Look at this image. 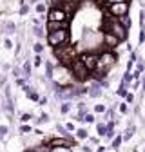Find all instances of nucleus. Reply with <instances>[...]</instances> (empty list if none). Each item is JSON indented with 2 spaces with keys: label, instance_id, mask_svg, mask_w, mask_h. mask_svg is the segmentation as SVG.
Instances as JSON below:
<instances>
[{
  "label": "nucleus",
  "instance_id": "nucleus-1",
  "mask_svg": "<svg viewBox=\"0 0 145 152\" xmlns=\"http://www.w3.org/2000/svg\"><path fill=\"white\" fill-rule=\"evenodd\" d=\"M116 64V56L111 53V51H105L102 54H98V62H96V67H94V72L100 76V80H102V76H105L109 71H111Z\"/></svg>",
  "mask_w": 145,
  "mask_h": 152
},
{
  "label": "nucleus",
  "instance_id": "nucleus-8",
  "mask_svg": "<svg viewBox=\"0 0 145 152\" xmlns=\"http://www.w3.org/2000/svg\"><path fill=\"white\" fill-rule=\"evenodd\" d=\"M103 38V34L100 36V34H96V33H91V31H85V34H83V44H87L89 47H94L100 40Z\"/></svg>",
  "mask_w": 145,
  "mask_h": 152
},
{
  "label": "nucleus",
  "instance_id": "nucleus-14",
  "mask_svg": "<svg viewBox=\"0 0 145 152\" xmlns=\"http://www.w3.org/2000/svg\"><path fill=\"white\" fill-rule=\"evenodd\" d=\"M33 34L38 36V38H42V36H44V27H42V26H34V27H33Z\"/></svg>",
  "mask_w": 145,
  "mask_h": 152
},
{
  "label": "nucleus",
  "instance_id": "nucleus-29",
  "mask_svg": "<svg viewBox=\"0 0 145 152\" xmlns=\"http://www.w3.org/2000/svg\"><path fill=\"white\" fill-rule=\"evenodd\" d=\"M24 72H26V74L31 72V65H29V62H26V65H24Z\"/></svg>",
  "mask_w": 145,
  "mask_h": 152
},
{
  "label": "nucleus",
  "instance_id": "nucleus-12",
  "mask_svg": "<svg viewBox=\"0 0 145 152\" xmlns=\"http://www.w3.org/2000/svg\"><path fill=\"white\" fill-rule=\"evenodd\" d=\"M56 96H58L60 100H69V98H72V96H75V92H72V91H69V89H64V91H60V92L56 94Z\"/></svg>",
  "mask_w": 145,
  "mask_h": 152
},
{
  "label": "nucleus",
  "instance_id": "nucleus-33",
  "mask_svg": "<svg viewBox=\"0 0 145 152\" xmlns=\"http://www.w3.org/2000/svg\"><path fill=\"white\" fill-rule=\"evenodd\" d=\"M27 9H29L27 6H22V7H20V15H27Z\"/></svg>",
  "mask_w": 145,
  "mask_h": 152
},
{
  "label": "nucleus",
  "instance_id": "nucleus-24",
  "mask_svg": "<svg viewBox=\"0 0 145 152\" xmlns=\"http://www.w3.org/2000/svg\"><path fill=\"white\" fill-rule=\"evenodd\" d=\"M122 140H123L122 136H118V138H114V140H113V148H118V147H120V143H122Z\"/></svg>",
  "mask_w": 145,
  "mask_h": 152
},
{
  "label": "nucleus",
  "instance_id": "nucleus-35",
  "mask_svg": "<svg viewBox=\"0 0 145 152\" xmlns=\"http://www.w3.org/2000/svg\"><path fill=\"white\" fill-rule=\"evenodd\" d=\"M47 120H49L47 114H42V116H40V123H44V121H47Z\"/></svg>",
  "mask_w": 145,
  "mask_h": 152
},
{
  "label": "nucleus",
  "instance_id": "nucleus-15",
  "mask_svg": "<svg viewBox=\"0 0 145 152\" xmlns=\"http://www.w3.org/2000/svg\"><path fill=\"white\" fill-rule=\"evenodd\" d=\"M45 78H53V65H51V62H45Z\"/></svg>",
  "mask_w": 145,
  "mask_h": 152
},
{
  "label": "nucleus",
  "instance_id": "nucleus-11",
  "mask_svg": "<svg viewBox=\"0 0 145 152\" xmlns=\"http://www.w3.org/2000/svg\"><path fill=\"white\" fill-rule=\"evenodd\" d=\"M51 147H69V141L65 138H54L51 140Z\"/></svg>",
  "mask_w": 145,
  "mask_h": 152
},
{
  "label": "nucleus",
  "instance_id": "nucleus-38",
  "mask_svg": "<svg viewBox=\"0 0 145 152\" xmlns=\"http://www.w3.org/2000/svg\"><path fill=\"white\" fill-rule=\"evenodd\" d=\"M125 98H127V102H129V103H131V102L134 100V96H133V94H127V96H125Z\"/></svg>",
  "mask_w": 145,
  "mask_h": 152
},
{
  "label": "nucleus",
  "instance_id": "nucleus-7",
  "mask_svg": "<svg viewBox=\"0 0 145 152\" xmlns=\"http://www.w3.org/2000/svg\"><path fill=\"white\" fill-rule=\"evenodd\" d=\"M102 42H103L109 49H114V47H118V45H120V38H118V36H114L113 33L105 31V33H103V38H102Z\"/></svg>",
  "mask_w": 145,
  "mask_h": 152
},
{
  "label": "nucleus",
  "instance_id": "nucleus-31",
  "mask_svg": "<svg viewBox=\"0 0 145 152\" xmlns=\"http://www.w3.org/2000/svg\"><path fill=\"white\" fill-rule=\"evenodd\" d=\"M118 2H129V0H107V4H118Z\"/></svg>",
  "mask_w": 145,
  "mask_h": 152
},
{
  "label": "nucleus",
  "instance_id": "nucleus-3",
  "mask_svg": "<svg viewBox=\"0 0 145 152\" xmlns=\"http://www.w3.org/2000/svg\"><path fill=\"white\" fill-rule=\"evenodd\" d=\"M67 38H69V31L67 29H56V31H51L47 34V42L53 47H58V45L67 42Z\"/></svg>",
  "mask_w": 145,
  "mask_h": 152
},
{
  "label": "nucleus",
  "instance_id": "nucleus-20",
  "mask_svg": "<svg viewBox=\"0 0 145 152\" xmlns=\"http://www.w3.org/2000/svg\"><path fill=\"white\" fill-rule=\"evenodd\" d=\"M96 130H98V134H100V136H105V134H107V127H105L103 123H100V125L96 127Z\"/></svg>",
  "mask_w": 145,
  "mask_h": 152
},
{
  "label": "nucleus",
  "instance_id": "nucleus-5",
  "mask_svg": "<svg viewBox=\"0 0 145 152\" xmlns=\"http://www.w3.org/2000/svg\"><path fill=\"white\" fill-rule=\"evenodd\" d=\"M109 7V15H113L116 18L123 16V15H129V2H118V4H107Z\"/></svg>",
  "mask_w": 145,
  "mask_h": 152
},
{
  "label": "nucleus",
  "instance_id": "nucleus-17",
  "mask_svg": "<svg viewBox=\"0 0 145 152\" xmlns=\"http://www.w3.org/2000/svg\"><path fill=\"white\" fill-rule=\"evenodd\" d=\"M51 152H72L71 147H51Z\"/></svg>",
  "mask_w": 145,
  "mask_h": 152
},
{
  "label": "nucleus",
  "instance_id": "nucleus-18",
  "mask_svg": "<svg viewBox=\"0 0 145 152\" xmlns=\"http://www.w3.org/2000/svg\"><path fill=\"white\" fill-rule=\"evenodd\" d=\"M33 152H51V147H47V145H38Z\"/></svg>",
  "mask_w": 145,
  "mask_h": 152
},
{
  "label": "nucleus",
  "instance_id": "nucleus-32",
  "mask_svg": "<svg viewBox=\"0 0 145 152\" xmlns=\"http://www.w3.org/2000/svg\"><path fill=\"white\" fill-rule=\"evenodd\" d=\"M4 45H6L7 49H11V47H13V42H11V40H9V38H7V40L4 42Z\"/></svg>",
  "mask_w": 145,
  "mask_h": 152
},
{
  "label": "nucleus",
  "instance_id": "nucleus-2",
  "mask_svg": "<svg viewBox=\"0 0 145 152\" xmlns=\"http://www.w3.org/2000/svg\"><path fill=\"white\" fill-rule=\"evenodd\" d=\"M54 56L58 58V62H60L62 65H69L72 60H75L76 51L72 49V45H65V44H62V45H58L56 49H54Z\"/></svg>",
  "mask_w": 145,
  "mask_h": 152
},
{
  "label": "nucleus",
  "instance_id": "nucleus-30",
  "mask_svg": "<svg viewBox=\"0 0 145 152\" xmlns=\"http://www.w3.org/2000/svg\"><path fill=\"white\" fill-rule=\"evenodd\" d=\"M94 110H96V112H105V107H103V105H96Z\"/></svg>",
  "mask_w": 145,
  "mask_h": 152
},
{
  "label": "nucleus",
  "instance_id": "nucleus-43",
  "mask_svg": "<svg viewBox=\"0 0 145 152\" xmlns=\"http://www.w3.org/2000/svg\"><path fill=\"white\" fill-rule=\"evenodd\" d=\"M31 4H38V0H31Z\"/></svg>",
  "mask_w": 145,
  "mask_h": 152
},
{
  "label": "nucleus",
  "instance_id": "nucleus-19",
  "mask_svg": "<svg viewBox=\"0 0 145 152\" xmlns=\"http://www.w3.org/2000/svg\"><path fill=\"white\" fill-rule=\"evenodd\" d=\"M4 29H6L7 33H15V31H16V26H15L13 22H7V24L4 26Z\"/></svg>",
  "mask_w": 145,
  "mask_h": 152
},
{
  "label": "nucleus",
  "instance_id": "nucleus-21",
  "mask_svg": "<svg viewBox=\"0 0 145 152\" xmlns=\"http://www.w3.org/2000/svg\"><path fill=\"white\" fill-rule=\"evenodd\" d=\"M34 9H36V13H44V11L47 9V6H45L44 2H38V4H36V7H34Z\"/></svg>",
  "mask_w": 145,
  "mask_h": 152
},
{
  "label": "nucleus",
  "instance_id": "nucleus-10",
  "mask_svg": "<svg viewBox=\"0 0 145 152\" xmlns=\"http://www.w3.org/2000/svg\"><path fill=\"white\" fill-rule=\"evenodd\" d=\"M67 27H69L67 20H49L47 22V33L56 31V29H67Z\"/></svg>",
  "mask_w": 145,
  "mask_h": 152
},
{
  "label": "nucleus",
  "instance_id": "nucleus-40",
  "mask_svg": "<svg viewBox=\"0 0 145 152\" xmlns=\"http://www.w3.org/2000/svg\"><path fill=\"white\" fill-rule=\"evenodd\" d=\"M29 118H31V116H29V114H24V116H22V121H27Z\"/></svg>",
  "mask_w": 145,
  "mask_h": 152
},
{
  "label": "nucleus",
  "instance_id": "nucleus-16",
  "mask_svg": "<svg viewBox=\"0 0 145 152\" xmlns=\"http://www.w3.org/2000/svg\"><path fill=\"white\" fill-rule=\"evenodd\" d=\"M133 134H134V127H129V129L125 130V134H123L122 138H123V140L127 141V140H131V138H133Z\"/></svg>",
  "mask_w": 145,
  "mask_h": 152
},
{
  "label": "nucleus",
  "instance_id": "nucleus-9",
  "mask_svg": "<svg viewBox=\"0 0 145 152\" xmlns=\"http://www.w3.org/2000/svg\"><path fill=\"white\" fill-rule=\"evenodd\" d=\"M67 13L64 11V7H51L49 9V20H65Z\"/></svg>",
  "mask_w": 145,
  "mask_h": 152
},
{
  "label": "nucleus",
  "instance_id": "nucleus-28",
  "mask_svg": "<svg viewBox=\"0 0 145 152\" xmlns=\"http://www.w3.org/2000/svg\"><path fill=\"white\" fill-rule=\"evenodd\" d=\"M120 110H122L123 114H127V112H129V107H127V103H122V105H120Z\"/></svg>",
  "mask_w": 145,
  "mask_h": 152
},
{
  "label": "nucleus",
  "instance_id": "nucleus-25",
  "mask_svg": "<svg viewBox=\"0 0 145 152\" xmlns=\"http://www.w3.org/2000/svg\"><path fill=\"white\" fill-rule=\"evenodd\" d=\"M58 132H60V134H64V138H69V132H67V129H64L62 125H58Z\"/></svg>",
  "mask_w": 145,
  "mask_h": 152
},
{
  "label": "nucleus",
  "instance_id": "nucleus-4",
  "mask_svg": "<svg viewBox=\"0 0 145 152\" xmlns=\"http://www.w3.org/2000/svg\"><path fill=\"white\" fill-rule=\"evenodd\" d=\"M71 74H72V78H76L78 82H83L89 74V69L85 67V64L82 60H72L71 62Z\"/></svg>",
  "mask_w": 145,
  "mask_h": 152
},
{
  "label": "nucleus",
  "instance_id": "nucleus-6",
  "mask_svg": "<svg viewBox=\"0 0 145 152\" xmlns=\"http://www.w3.org/2000/svg\"><path fill=\"white\" fill-rule=\"evenodd\" d=\"M80 60L85 64V67H87V69H89V72H91V71H94V67H96L98 54H96V53H83V54L80 56Z\"/></svg>",
  "mask_w": 145,
  "mask_h": 152
},
{
  "label": "nucleus",
  "instance_id": "nucleus-22",
  "mask_svg": "<svg viewBox=\"0 0 145 152\" xmlns=\"http://www.w3.org/2000/svg\"><path fill=\"white\" fill-rule=\"evenodd\" d=\"M76 138H78V140H85V138H87V130L80 129V130L76 132Z\"/></svg>",
  "mask_w": 145,
  "mask_h": 152
},
{
  "label": "nucleus",
  "instance_id": "nucleus-26",
  "mask_svg": "<svg viewBox=\"0 0 145 152\" xmlns=\"http://www.w3.org/2000/svg\"><path fill=\"white\" fill-rule=\"evenodd\" d=\"M83 121H87V123L94 121V116H93V114H85V116H83Z\"/></svg>",
  "mask_w": 145,
  "mask_h": 152
},
{
  "label": "nucleus",
  "instance_id": "nucleus-39",
  "mask_svg": "<svg viewBox=\"0 0 145 152\" xmlns=\"http://www.w3.org/2000/svg\"><path fill=\"white\" fill-rule=\"evenodd\" d=\"M22 132H31V127H27V125H24V127H22Z\"/></svg>",
  "mask_w": 145,
  "mask_h": 152
},
{
  "label": "nucleus",
  "instance_id": "nucleus-23",
  "mask_svg": "<svg viewBox=\"0 0 145 152\" xmlns=\"http://www.w3.org/2000/svg\"><path fill=\"white\" fill-rule=\"evenodd\" d=\"M60 110H62V114H67V112L71 110V103H69V102H65V103L62 105V109H60Z\"/></svg>",
  "mask_w": 145,
  "mask_h": 152
},
{
  "label": "nucleus",
  "instance_id": "nucleus-36",
  "mask_svg": "<svg viewBox=\"0 0 145 152\" xmlns=\"http://www.w3.org/2000/svg\"><path fill=\"white\" fill-rule=\"evenodd\" d=\"M0 134H7V127H0Z\"/></svg>",
  "mask_w": 145,
  "mask_h": 152
},
{
  "label": "nucleus",
  "instance_id": "nucleus-34",
  "mask_svg": "<svg viewBox=\"0 0 145 152\" xmlns=\"http://www.w3.org/2000/svg\"><path fill=\"white\" fill-rule=\"evenodd\" d=\"M13 74H15V76H20V74H22V71L18 69V67H15V69H13Z\"/></svg>",
  "mask_w": 145,
  "mask_h": 152
},
{
  "label": "nucleus",
  "instance_id": "nucleus-41",
  "mask_svg": "<svg viewBox=\"0 0 145 152\" xmlns=\"http://www.w3.org/2000/svg\"><path fill=\"white\" fill-rule=\"evenodd\" d=\"M4 83H6V78H4V76H0V87H2Z\"/></svg>",
  "mask_w": 145,
  "mask_h": 152
},
{
  "label": "nucleus",
  "instance_id": "nucleus-42",
  "mask_svg": "<svg viewBox=\"0 0 145 152\" xmlns=\"http://www.w3.org/2000/svg\"><path fill=\"white\" fill-rule=\"evenodd\" d=\"M96 152H105V148H103V147H100V148H98Z\"/></svg>",
  "mask_w": 145,
  "mask_h": 152
},
{
  "label": "nucleus",
  "instance_id": "nucleus-13",
  "mask_svg": "<svg viewBox=\"0 0 145 152\" xmlns=\"http://www.w3.org/2000/svg\"><path fill=\"white\" fill-rule=\"evenodd\" d=\"M118 20H120V22H122V26H125L127 29L131 27V18H129V15H123V16H120Z\"/></svg>",
  "mask_w": 145,
  "mask_h": 152
},
{
  "label": "nucleus",
  "instance_id": "nucleus-27",
  "mask_svg": "<svg viewBox=\"0 0 145 152\" xmlns=\"http://www.w3.org/2000/svg\"><path fill=\"white\" fill-rule=\"evenodd\" d=\"M42 51H44V45H42V44H34V53H38V54H40Z\"/></svg>",
  "mask_w": 145,
  "mask_h": 152
},
{
  "label": "nucleus",
  "instance_id": "nucleus-37",
  "mask_svg": "<svg viewBox=\"0 0 145 152\" xmlns=\"http://www.w3.org/2000/svg\"><path fill=\"white\" fill-rule=\"evenodd\" d=\"M42 64V58H40V56H36V60H34V65H40Z\"/></svg>",
  "mask_w": 145,
  "mask_h": 152
},
{
  "label": "nucleus",
  "instance_id": "nucleus-44",
  "mask_svg": "<svg viewBox=\"0 0 145 152\" xmlns=\"http://www.w3.org/2000/svg\"><path fill=\"white\" fill-rule=\"evenodd\" d=\"M26 152H33V150H26Z\"/></svg>",
  "mask_w": 145,
  "mask_h": 152
}]
</instances>
